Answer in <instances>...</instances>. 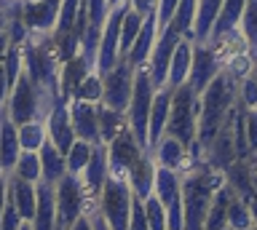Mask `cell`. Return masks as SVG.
I'll return each instance as SVG.
<instances>
[{
  "instance_id": "1",
  "label": "cell",
  "mask_w": 257,
  "mask_h": 230,
  "mask_svg": "<svg viewBox=\"0 0 257 230\" xmlns=\"http://www.w3.org/2000/svg\"><path fill=\"white\" fill-rule=\"evenodd\" d=\"M180 179H182V230H204L212 198L217 187L225 182L222 171H214L201 158V161H193L185 171H180Z\"/></svg>"
},
{
  "instance_id": "2",
  "label": "cell",
  "mask_w": 257,
  "mask_h": 230,
  "mask_svg": "<svg viewBox=\"0 0 257 230\" xmlns=\"http://www.w3.org/2000/svg\"><path fill=\"white\" fill-rule=\"evenodd\" d=\"M238 99V83L233 81L228 73H220L204 91L198 94V131H196V145L198 153L204 158L206 147L212 145V139L217 137L220 126L225 123V118L233 110Z\"/></svg>"
},
{
  "instance_id": "3",
  "label": "cell",
  "mask_w": 257,
  "mask_h": 230,
  "mask_svg": "<svg viewBox=\"0 0 257 230\" xmlns=\"http://www.w3.org/2000/svg\"><path fill=\"white\" fill-rule=\"evenodd\" d=\"M56 97H59V94H54L51 89L35 83L27 70H22L19 78H16V83L11 86V94H8L3 110L16 126H22L27 121H46Z\"/></svg>"
},
{
  "instance_id": "4",
  "label": "cell",
  "mask_w": 257,
  "mask_h": 230,
  "mask_svg": "<svg viewBox=\"0 0 257 230\" xmlns=\"http://www.w3.org/2000/svg\"><path fill=\"white\" fill-rule=\"evenodd\" d=\"M24 51V70L30 78L54 94H59V73H62V59L59 49H56L54 38L43 33H32L22 46Z\"/></svg>"
},
{
  "instance_id": "5",
  "label": "cell",
  "mask_w": 257,
  "mask_h": 230,
  "mask_svg": "<svg viewBox=\"0 0 257 230\" xmlns=\"http://www.w3.org/2000/svg\"><path fill=\"white\" fill-rule=\"evenodd\" d=\"M196 131H198V94L193 91L190 83H182L172 91V110H169L166 134L177 137L190 150L193 161H201V153L196 145Z\"/></svg>"
},
{
  "instance_id": "6",
  "label": "cell",
  "mask_w": 257,
  "mask_h": 230,
  "mask_svg": "<svg viewBox=\"0 0 257 230\" xmlns=\"http://www.w3.org/2000/svg\"><path fill=\"white\" fill-rule=\"evenodd\" d=\"M132 203H134V190L128 179L107 174L104 185L96 195V211L107 222L110 230H128V217H132Z\"/></svg>"
},
{
  "instance_id": "7",
  "label": "cell",
  "mask_w": 257,
  "mask_h": 230,
  "mask_svg": "<svg viewBox=\"0 0 257 230\" xmlns=\"http://www.w3.org/2000/svg\"><path fill=\"white\" fill-rule=\"evenodd\" d=\"M54 198H56V225L72 227L83 214L96 209V201L86 193L83 182L78 174H64V177L54 185Z\"/></svg>"
},
{
  "instance_id": "8",
  "label": "cell",
  "mask_w": 257,
  "mask_h": 230,
  "mask_svg": "<svg viewBox=\"0 0 257 230\" xmlns=\"http://www.w3.org/2000/svg\"><path fill=\"white\" fill-rule=\"evenodd\" d=\"M156 97V83L148 73V67H137L134 73V89L132 99L126 107V123L134 131V137L140 139V145L148 150V129H150V105Z\"/></svg>"
},
{
  "instance_id": "9",
  "label": "cell",
  "mask_w": 257,
  "mask_h": 230,
  "mask_svg": "<svg viewBox=\"0 0 257 230\" xmlns=\"http://www.w3.org/2000/svg\"><path fill=\"white\" fill-rule=\"evenodd\" d=\"M134 73L137 67L126 57H120L115 67L102 73V105L118 110V113H126L134 89Z\"/></svg>"
},
{
  "instance_id": "10",
  "label": "cell",
  "mask_w": 257,
  "mask_h": 230,
  "mask_svg": "<svg viewBox=\"0 0 257 230\" xmlns=\"http://www.w3.org/2000/svg\"><path fill=\"white\" fill-rule=\"evenodd\" d=\"M145 153H150V150H145V147L140 145V139L134 137V131L126 126V129L120 131L115 139H110V142H107L110 174L128 179V174H132V171H134V166L145 158Z\"/></svg>"
},
{
  "instance_id": "11",
  "label": "cell",
  "mask_w": 257,
  "mask_h": 230,
  "mask_svg": "<svg viewBox=\"0 0 257 230\" xmlns=\"http://www.w3.org/2000/svg\"><path fill=\"white\" fill-rule=\"evenodd\" d=\"M220 73H222V62L214 46L206 41L193 43V62H190V75H188V83L193 86V91L201 94Z\"/></svg>"
},
{
  "instance_id": "12",
  "label": "cell",
  "mask_w": 257,
  "mask_h": 230,
  "mask_svg": "<svg viewBox=\"0 0 257 230\" xmlns=\"http://www.w3.org/2000/svg\"><path fill=\"white\" fill-rule=\"evenodd\" d=\"M180 33L172 27V25H166L164 30L158 33V41L156 46H153V51H150V59H148V73L153 78V83H156V89H161V86H166V78H169V62H172V54H174V46L177 41H180Z\"/></svg>"
},
{
  "instance_id": "13",
  "label": "cell",
  "mask_w": 257,
  "mask_h": 230,
  "mask_svg": "<svg viewBox=\"0 0 257 230\" xmlns=\"http://www.w3.org/2000/svg\"><path fill=\"white\" fill-rule=\"evenodd\" d=\"M67 105H70V121H72V129H75V137L91 142V145H99L102 134H99V113H96L99 102H86L72 97Z\"/></svg>"
},
{
  "instance_id": "14",
  "label": "cell",
  "mask_w": 257,
  "mask_h": 230,
  "mask_svg": "<svg viewBox=\"0 0 257 230\" xmlns=\"http://www.w3.org/2000/svg\"><path fill=\"white\" fill-rule=\"evenodd\" d=\"M67 102L70 99L56 97L51 113H48V118H46V134H48V139H51L54 145L62 150V153H67V150L72 147V142L78 139L75 137V129H72V121H70V105H67Z\"/></svg>"
},
{
  "instance_id": "15",
  "label": "cell",
  "mask_w": 257,
  "mask_h": 230,
  "mask_svg": "<svg viewBox=\"0 0 257 230\" xmlns=\"http://www.w3.org/2000/svg\"><path fill=\"white\" fill-rule=\"evenodd\" d=\"M236 139H233V118L228 113L225 118V123L220 126V131H217V137L212 139V145L206 147L204 153V161L212 166L214 171H225L228 166L236 161Z\"/></svg>"
},
{
  "instance_id": "16",
  "label": "cell",
  "mask_w": 257,
  "mask_h": 230,
  "mask_svg": "<svg viewBox=\"0 0 257 230\" xmlns=\"http://www.w3.org/2000/svg\"><path fill=\"white\" fill-rule=\"evenodd\" d=\"M153 161H156V166H164V169H172V171H185L188 166L193 163L190 158V150L182 145L177 137H172V134H164L156 145H153Z\"/></svg>"
},
{
  "instance_id": "17",
  "label": "cell",
  "mask_w": 257,
  "mask_h": 230,
  "mask_svg": "<svg viewBox=\"0 0 257 230\" xmlns=\"http://www.w3.org/2000/svg\"><path fill=\"white\" fill-rule=\"evenodd\" d=\"M110 174V158H107V145L99 142V145H94L91 150V158H88V163L83 166V171L78 174L80 182H83L86 193L96 201V195H99V190L104 185V179H107Z\"/></svg>"
},
{
  "instance_id": "18",
  "label": "cell",
  "mask_w": 257,
  "mask_h": 230,
  "mask_svg": "<svg viewBox=\"0 0 257 230\" xmlns=\"http://www.w3.org/2000/svg\"><path fill=\"white\" fill-rule=\"evenodd\" d=\"M158 17H156V11H150L148 17H145L142 22V30H140V35L134 38V43H132V49L126 51V59L132 62L134 67H145L148 65V59H150V51H153V46H156L158 41Z\"/></svg>"
},
{
  "instance_id": "19",
  "label": "cell",
  "mask_w": 257,
  "mask_h": 230,
  "mask_svg": "<svg viewBox=\"0 0 257 230\" xmlns=\"http://www.w3.org/2000/svg\"><path fill=\"white\" fill-rule=\"evenodd\" d=\"M172 86H161L156 89L150 105V129H148V150H153V145L166 134V123H169V110H172Z\"/></svg>"
},
{
  "instance_id": "20",
  "label": "cell",
  "mask_w": 257,
  "mask_h": 230,
  "mask_svg": "<svg viewBox=\"0 0 257 230\" xmlns=\"http://www.w3.org/2000/svg\"><path fill=\"white\" fill-rule=\"evenodd\" d=\"M244 9H246V0H222V9H220V14H217V22H214L212 33H209V41L206 43L217 46L220 41H225L228 35L238 33Z\"/></svg>"
},
{
  "instance_id": "21",
  "label": "cell",
  "mask_w": 257,
  "mask_h": 230,
  "mask_svg": "<svg viewBox=\"0 0 257 230\" xmlns=\"http://www.w3.org/2000/svg\"><path fill=\"white\" fill-rule=\"evenodd\" d=\"M19 153H22V145H19V129H16V123L6 115V110L0 107V169H3L6 177L14 171Z\"/></svg>"
},
{
  "instance_id": "22",
  "label": "cell",
  "mask_w": 257,
  "mask_h": 230,
  "mask_svg": "<svg viewBox=\"0 0 257 230\" xmlns=\"http://www.w3.org/2000/svg\"><path fill=\"white\" fill-rule=\"evenodd\" d=\"M38 155H40V182H46V185H56V182L67 174V161H64V153L46 137V142L38 150Z\"/></svg>"
},
{
  "instance_id": "23",
  "label": "cell",
  "mask_w": 257,
  "mask_h": 230,
  "mask_svg": "<svg viewBox=\"0 0 257 230\" xmlns=\"http://www.w3.org/2000/svg\"><path fill=\"white\" fill-rule=\"evenodd\" d=\"M8 198L16 203L22 219L24 222H32L35 203H38V182H24L19 177H8Z\"/></svg>"
},
{
  "instance_id": "24",
  "label": "cell",
  "mask_w": 257,
  "mask_h": 230,
  "mask_svg": "<svg viewBox=\"0 0 257 230\" xmlns=\"http://www.w3.org/2000/svg\"><path fill=\"white\" fill-rule=\"evenodd\" d=\"M190 62H193V41L188 38H180L174 46V54H172V62H169V78H166V86H177L188 83V75H190Z\"/></svg>"
},
{
  "instance_id": "25",
  "label": "cell",
  "mask_w": 257,
  "mask_h": 230,
  "mask_svg": "<svg viewBox=\"0 0 257 230\" xmlns=\"http://www.w3.org/2000/svg\"><path fill=\"white\" fill-rule=\"evenodd\" d=\"M222 9V0H196V22H193V43L209 41L217 14Z\"/></svg>"
},
{
  "instance_id": "26",
  "label": "cell",
  "mask_w": 257,
  "mask_h": 230,
  "mask_svg": "<svg viewBox=\"0 0 257 230\" xmlns=\"http://www.w3.org/2000/svg\"><path fill=\"white\" fill-rule=\"evenodd\" d=\"M156 161H153V153H145V158L134 166V171L128 174V185H132L137 198H148L153 193V185H156Z\"/></svg>"
},
{
  "instance_id": "27",
  "label": "cell",
  "mask_w": 257,
  "mask_h": 230,
  "mask_svg": "<svg viewBox=\"0 0 257 230\" xmlns=\"http://www.w3.org/2000/svg\"><path fill=\"white\" fill-rule=\"evenodd\" d=\"M96 113H99V134H102V142L107 145L110 139H115L120 131L126 129V113H118V110H112L107 105H96Z\"/></svg>"
},
{
  "instance_id": "28",
  "label": "cell",
  "mask_w": 257,
  "mask_h": 230,
  "mask_svg": "<svg viewBox=\"0 0 257 230\" xmlns=\"http://www.w3.org/2000/svg\"><path fill=\"white\" fill-rule=\"evenodd\" d=\"M238 33L246 41L249 57H252V62L257 65V0H246V9H244V17H241Z\"/></svg>"
},
{
  "instance_id": "29",
  "label": "cell",
  "mask_w": 257,
  "mask_h": 230,
  "mask_svg": "<svg viewBox=\"0 0 257 230\" xmlns=\"http://www.w3.org/2000/svg\"><path fill=\"white\" fill-rule=\"evenodd\" d=\"M142 22H145L142 14H140V11H134V9H132V3H126L123 19H120V54H123V57H126V51L132 49L134 38L140 35Z\"/></svg>"
},
{
  "instance_id": "30",
  "label": "cell",
  "mask_w": 257,
  "mask_h": 230,
  "mask_svg": "<svg viewBox=\"0 0 257 230\" xmlns=\"http://www.w3.org/2000/svg\"><path fill=\"white\" fill-rule=\"evenodd\" d=\"M222 62V73H228L233 81H241V78H246V75H252V70H254V62L252 57H249V51H233V54H225V57H220Z\"/></svg>"
},
{
  "instance_id": "31",
  "label": "cell",
  "mask_w": 257,
  "mask_h": 230,
  "mask_svg": "<svg viewBox=\"0 0 257 230\" xmlns=\"http://www.w3.org/2000/svg\"><path fill=\"white\" fill-rule=\"evenodd\" d=\"M8 177H19L24 182H40V155L38 150H22L16 158V166Z\"/></svg>"
},
{
  "instance_id": "32",
  "label": "cell",
  "mask_w": 257,
  "mask_h": 230,
  "mask_svg": "<svg viewBox=\"0 0 257 230\" xmlns=\"http://www.w3.org/2000/svg\"><path fill=\"white\" fill-rule=\"evenodd\" d=\"M193 22H196V0H180L169 25H172L182 38L193 41Z\"/></svg>"
},
{
  "instance_id": "33",
  "label": "cell",
  "mask_w": 257,
  "mask_h": 230,
  "mask_svg": "<svg viewBox=\"0 0 257 230\" xmlns=\"http://www.w3.org/2000/svg\"><path fill=\"white\" fill-rule=\"evenodd\" d=\"M228 227L230 230H249V227H254L249 203L244 201V198H238L236 193H233L230 203H228Z\"/></svg>"
},
{
  "instance_id": "34",
  "label": "cell",
  "mask_w": 257,
  "mask_h": 230,
  "mask_svg": "<svg viewBox=\"0 0 257 230\" xmlns=\"http://www.w3.org/2000/svg\"><path fill=\"white\" fill-rule=\"evenodd\" d=\"M19 129V145L22 150H40V145L46 142V121H27L22 126H16Z\"/></svg>"
},
{
  "instance_id": "35",
  "label": "cell",
  "mask_w": 257,
  "mask_h": 230,
  "mask_svg": "<svg viewBox=\"0 0 257 230\" xmlns=\"http://www.w3.org/2000/svg\"><path fill=\"white\" fill-rule=\"evenodd\" d=\"M72 97L86 99V102H102V75L96 73V70H88V73L78 81L75 91H72ZM72 97H70V99H72Z\"/></svg>"
},
{
  "instance_id": "36",
  "label": "cell",
  "mask_w": 257,
  "mask_h": 230,
  "mask_svg": "<svg viewBox=\"0 0 257 230\" xmlns=\"http://www.w3.org/2000/svg\"><path fill=\"white\" fill-rule=\"evenodd\" d=\"M91 150L94 145L86 139H75L72 142V147L64 153V161H67V171L70 174H80L83 171V166L88 163V158H91Z\"/></svg>"
},
{
  "instance_id": "37",
  "label": "cell",
  "mask_w": 257,
  "mask_h": 230,
  "mask_svg": "<svg viewBox=\"0 0 257 230\" xmlns=\"http://www.w3.org/2000/svg\"><path fill=\"white\" fill-rule=\"evenodd\" d=\"M142 203H145V217H148L150 230H169V219H166L164 203H161L153 193L148 198H142Z\"/></svg>"
},
{
  "instance_id": "38",
  "label": "cell",
  "mask_w": 257,
  "mask_h": 230,
  "mask_svg": "<svg viewBox=\"0 0 257 230\" xmlns=\"http://www.w3.org/2000/svg\"><path fill=\"white\" fill-rule=\"evenodd\" d=\"M238 102L246 110H257V75H246L238 81Z\"/></svg>"
},
{
  "instance_id": "39",
  "label": "cell",
  "mask_w": 257,
  "mask_h": 230,
  "mask_svg": "<svg viewBox=\"0 0 257 230\" xmlns=\"http://www.w3.org/2000/svg\"><path fill=\"white\" fill-rule=\"evenodd\" d=\"M86 3V14H88V25L94 27H104V22L110 17V3L107 0H83Z\"/></svg>"
},
{
  "instance_id": "40",
  "label": "cell",
  "mask_w": 257,
  "mask_h": 230,
  "mask_svg": "<svg viewBox=\"0 0 257 230\" xmlns=\"http://www.w3.org/2000/svg\"><path fill=\"white\" fill-rule=\"evenodd\" d=\"M22 214L16 209V203L8 198L6 206H3V214H0V230H19L22 227Z\"/></svg>"
},
{
  "instance_id": "41",
  "label": "cell",
  "mask_w": 257,
  "mask_h": 230,
  "mask_svg": "<svg viewBox=\"0 0 257 230\" xmlns=\"http://www.w3.org/2000/svg\"><path fill=\"white\" fill-rule=\"evenodd\" d=\"M128 230H150L148 225V217H145V203L142 198L134 195V203H132V217H128Z\"/></svg>"
},
{
  "instance_id": "42",
  "label": "cell",
  "mask_w": 257,
  "mask_h": 230,
  "mask_svg": "<svg viewBox=\"0 0 257 230\" xmlns=\"http://www.w3.org/2000/svg\"><path fill=\"white\" fill-rule=\"evenodd\" d=\"M177 3L180 0H158L156 3V17H158V30H164L169 22H172L174 11H177Z\"/></svg>"
},
{
  "instance_id": "43",
  "label": "cell",
  "mask_w": 257,
  "mask_h": 230,
  "mask_svg": "<svg viewBox=\"0 0 257 230\" xmlns=\"http://www.w3.org/2000/svg\"><path fill=\"white\" fill-rule=\"evenodd\" d=\"M246 145L249 155L257 153V110H246Z\"/></svg>"
},
{
  "instance_id": "44",
  "label": "cell",
  "mask_w": 257,
  "mask_h": 230,
  "mask_svg": "<svg viewBox=\"0 0 257 230\" xmlns=\"http://www.w3.org/2000/svg\"><path fill=\"white\" fill-rule=\"evenodd\" d=\"M128 3H132L134 11H140L142 17H148L150 11H156V3H158V0H128Z\"/></svg>"
},
{
  "instance_id": "45",
  "label": "cell",
  "mask_w": 257,
  "mask_h": 230,
  "mask_svg": "<svg viewBox=\"0 0 257 230\" xmlns=\"http://www.w3.org/2000/svg\"><path fill=\"white\" fill-rule=\"evenodd\" d=\"M8 46H11V38H8V30L3 25V19H0V65H3V59H6Z\"/></svg>"
},
{
  "instance_id": "46",
  "label": "cell",
  "mask_w": 257,
  "mask_h": 230,
  "mask_svg": "<svg viewBox=\"0 0 257 230\" xmlns=\"http://www.w3.org/2000/svg\"><path fill=\"white\" fill-rule=\"evenodd\" d=\"M8 94H11V83H8V78H6V70H3V65H0V107L6 105Z\"/></svg>"
},
{
  "instance_id": "47",
  "label": "cell",
  "mask_w": 257,
  "mask_h": 230,
  "mask_svg": "<svg viewBox=\"0 0 257 230\" xmlns=\"http://www.w3.org/2000/svg\"><path fill=\"white\" fill-rule=\"evenodd\" d=\"M70 230H94V222H91V211L88 214H83V217H80L75 225H72Z\"/></svg>"
},
{
  "instance_id": "48",
  "label": "cell",
  "mask_w": 257,
  "mask_h": 230,
  "mask_svg": "<svg viewBox=\"0 0 257 230\" xmlns=\"http://www.w3.org/2000/svg\"><path fill=\"white\" fill-rule=\"evenodd\" d=\"M6 201H8V177L3 174V177H0V214H3Z\"/></svg>"
},
{
  "instance_id": "49",
  "label": "cell",
  "mask_w": 257,
  "mask_h": 230,
  "mask_svg": "<svg viewBox=\"0 0 257 230\" xmlns=\"http://www.w3.org/2000/svg\"><path fill=\"white\" fill-rule=\"evenodd\" d=\"M91 222H94V230H110V227H107V222L102 219V214L96 211V209L91 211Z\"/></svg>"
},
{
  "instance_id": "50",
  "label": "cell",
  "mask_w": 257,
  "mask_h": 230,
  "mask_svg": "<svg viewBox=\"0 0 257 230\" xmlns=\"http://www.w3.org/2000/svg\"><path fill=\"white\" fill-rule=\"evenodd\" d=\"M246 203H249V211H252V222H254V227H257V193L249 198Z\"/></svg>"
},
{
  "instance_id": "51",
  "label": "cell",
  "mask_w": 257,
  "mask_h": 230,
  "mask_svg": "<svg viewBox=\"0 0 257 230\" xmlns=\"http://www.w3.org/2000/svg\"><path fill=\"white\" fill-rule=\"evenodd\" d=\"M110 3V9H118V6H123V3H128V0H107Z\"/></svg>"
},
{
  "instance_id": "52",
  "label": "cell",
  "mask_w": 257,
  "mask_h": 230,
  "mask_svg": "<svg viewBox=\"0 0 257 230\" xmlns=\"http://www.w3.org/2000/svg\"><path fill=\"white\" fill-rule=\"evenodd\" d=\"M11 3H19V0H0V9H6V6H11Z\"/></svg>"
},
{
  "instance_id": "53",
  "label": "cell",
  "mask_w": 257,
  "mask_h": 230,
  "mask_svg": "<svg viewBox=\"0 0 257 230\" xmlns=\"http://www.w3.org/2000/svg\"><path fill=\"white\" fill-rule=\"evenodd\" d=\"M19 230H32V225H30V222H22V227Z\"/></svg>"
},
{
  "instance_id": "54",
  "label": "cell",
  "mask_w": 257,
  "mask_h": 230,
  "mask_svg": "<svg viewBox=\"0 0 257 230\" xmlns=\"http://www.w3.org/2000/svg\"><path fill=\"white\" fill-rule=\"evenodd\" d=\"M252 73H254V75H257V65H254V70H252Z\"/></svg>"
},
{
  "instance_id": "55",
  "label": "cell",
  "mask_w": 257,
  "mask_h": 230,
  "mask_svg": "<svg viewBox=\"0 0 257 230\" xmlns=\"http://www.w3.org/2000/svg\"><path fill=\"white\" fill-rule=\"evenodd\" d=\"M0 177H3V169H0Z\"/></svg>"
},
{
  "instance_id": "56",
  "label": "cell",
  "mask_w": 257,
  "mask_h": 230,
  "mask_svg": "<svg viewBox=\"0 0 257 230\" xmlns=\"http://www.w3.org/2000/svg\"><path fill=\"white\" fill-rule=\"evenodd\" d=\"M222 230H230V227H222Z\"/></svg>"
},
{
  "instance_id": "57",
  "label": "cell",
  "mask_w": 257,
  "mask_h": 230,
  "mask_svg": "<svg viewBox=\"0 0 257 230\" xmlns=\"http://www.w3.org/2000/svg\"><path fill=\"white\" fill-rule=\"evenodd\" d=\"M249 230H257V227H249Z\"/></svg>"
}]
</instances>
